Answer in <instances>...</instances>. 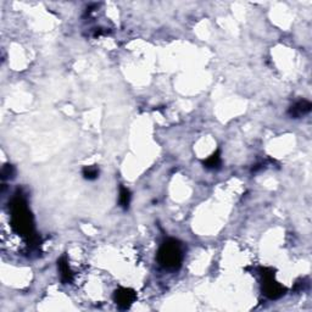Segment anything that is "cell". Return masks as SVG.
Returning <instances> with one entry per match:
<instances>
[{
  "label": "cell",
  "mask_w": 312,
  "mask_h": 312,
  "mask_svg": "<svg viewBox=\"0 0 312 312\" xmlns=\"http://www.w3.org/2000/svg\"><path fill=\"white\" fill-rule=\"evenodd\" d=\"M131 191L128 190L127 188H125V187H121V189H120V205H121V208H124L125 210H127V208H129V204H131Z\"/></svg>",
  "instance_id": "ba28073f"
},
{
  "label": "cell",
  "mask_w": 312,
  "mask_h": 312,
  "mask_svg": "<svg viewBox=\"0 0 312 312\" xmlns=\"http://www.w3.org/2000/svg\"><path fill=\"white\" fill-rule=\"evenodd\" d=\"M11 218L12 227L19 234L23 237L29 238L34 243L36 235H34V226L33 217L29 212L28 208L26 205V200L21 195L15 196L11 203Z\"/></svg>",
  "instance_id": "6da1fadb"
},
{
  "label": "cell",
  "mask_w": 312,
  "mask_h": 312,
  "mask_svg": "<svg viewBox=\"0 0 312 312\" xmlns=\"http://www.w3.org/2000/svg\"><path fill=\"white\" fill-rule=\"evenodd\" d=\"M311 107L312 105L310 102H308V100H299L293 106H291L289 115L291 117H294V119H300L301 116H304V115L309 114L311 111Z\"/></svg>",
  "instance_id": "5b68a950"
},
{
  "label": "cell",
  "mask_w": 312,
  "mask_h": 312,
  "mask_svg": "<svg viewBox=\"0 0 312 312\" xmlns=\"http://www.w3.org/2000/svg\"><path fill=\"white\" fill-rule=\"evenodd\" d=\"M262 277V291H264L265 295L269 299L272 300H276L279 299L281 296L284 295L286 293V289L278 283V282L274 281V273L271 269H261L260 270Z\"/></svg>",
  "instance_id": "3957f363"
},
{
  "label": "cell",
  "mask_w": 312,
  "mask_h": 312,
  "mask_svg": "<svg viewBox=\"0 0 312 312\" xmlns=\"http://www.w3.org/2000/svg\"><path fill=\"white\" fill-rule=\"evenodd\" d=\"M183 260L181 244L174 239H168L161 245L157 254V261L164 269L177 270L179 269Z\"/></svg>",
  "instance_id": "7a4b0ae2"
},
{
  "label": "cell",
  "mask_w": 312,
  "mask_h": 312,
  "mask_svg": "<svg viewBox=\"0 0 312 312\" xmlns=\"http://www.w3.org/2000/svg\"><path fill=\"white\" fill-rule=\"evenodd\" d=\"M99 176V168L97 166H87L83 168V177L88 181H94Z\"/></svg>",
  "instance_id": "9c48e42d"
},
{
  "label": "cell",
  "mask_w": 312,
  "mask_h": 312,
  "mask_svg": "<svg viewBox=\"0 0 312 312\" xmlns=\"http://www.w3.org/2000/svg\"><path fill=\"white\" fill-rule=\"evenodd\" d=\"M58 269L59 271H60V277L62 283L63 284L71 283L73 279V273L72 271H71L70 266H68L67 257L62 256L58 260Z\"/></svg>",
  "instance_id": "8992f818"
},
{
  "label": "cell",
  "mask_w": 312,
  "mask_h": 312,
  "mask_svg": "<svg viewBox=\"0 0 312 312\" xmlns=\"http://www.w3.org/2000/svg\"><path fill=\"white\" fill-rule=\"evenodd\" d=\"M137 294L136 291L128 288H120L115 291L114 300L116 305L122 310H127L132 306V304L136 301Z\"/></svg>",
  "instance_id": "277c9868"
},
{
  "label": "cell",
  "mask_w": 312,
  "mask_h": 312,
  "mask_svg": "<svg viewBox=\"0 0 312 312\" xmlns=\"http://www.w3.org/2000/svg\"><path fill=\"white\" fill-rule=\"evenodd\" d=\"M15 173H16V171H15V167L12 166V165H5V166H2L1 178L4 179V181L14 178Z\"/></svg>",
  "instance_id": "30bf717a"
},
{
  "label": "cell",
  "mask_w": 312,
  "mask_h": 312,
  "mask_svg": "<svg viewBox=\"0 0 312 312\" xmlns=\"http://www.w3.org/2000/svg\"><path fill=\"white\" fill-rule=\"evenodd\" d=\"M204 166L206 167V168L208 169H215V168H218L221 165V156H220V151H216V153H213L212 155L208 156V159L204 160Z\"/></svg>",
  "instance_id": "52a82bcc"
}]
</instances>
